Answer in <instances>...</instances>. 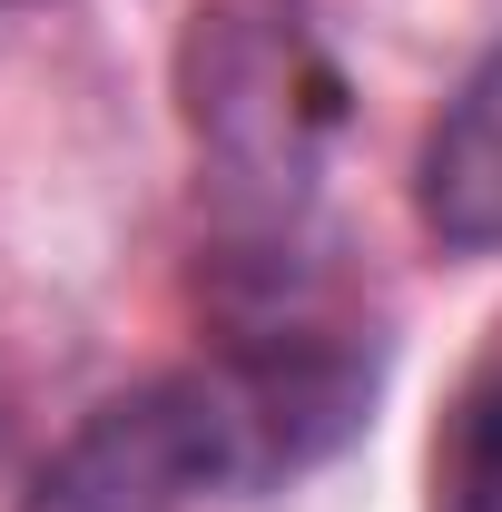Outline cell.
Returning <instances> with one entry per match:
<instances>
[{
  "instance_id": "obj_3",
  "label": "cell",
  "mask_w": 502,
  "mask_h": 512,
  "mask_svg": "<svg viewBox=\"0 0 502 512\" xmlns=\"http://www.w3.org/2000/svg\"><path fill=\"white\" fill-rule=\"evenodd\" d=\"M434 483H443V512H502V345L463 375L453 414H443Z\"/></svg>"
},
{
  "instance_id": "obj_4",
  "label": "cell",
  "mask_w": 502,
  "mask_h": 512,
  "mask_svg": "<svg viewBox=\"0 0 502 512\" xmlns=\"http://www.w3.org/2000/svg\"><path fill=\"white\" fill-rule=\"evenodd\" d=\"M0 10H20V0H0Z\"/></svg>"
},
{
  "instance_id": "obj_2",
  "label": "cell",
  "mask_w": 502,
  "mask_h": 512,
  "mask_svg": "<svg viewBox=\"0 0 502 512\" xmlns=\"http://www.w3.org/2000/svg\"><path fill=\"white\" fill-rule=\"evenodd\" d=\"M414 207L453 256H502V50L424 128V158H414Z\"/></svg>"
},
{
  "instance_id": "obj_1",
  "label": "cell",
  "mask_w": 502,
  "mask_h": 512,
  "mask_svg": "<svg viewBox=\"0 0 502 512\" xmlns=\"http://www.w3.org/2000/svg\"><path fill=\"white\" fill-rule=\"evenodd\" d=\"M178 109L227 227L315 217L325 148L345 128V69L306 0H197L178 30Z\"/></svg>"
}]
</instances>
